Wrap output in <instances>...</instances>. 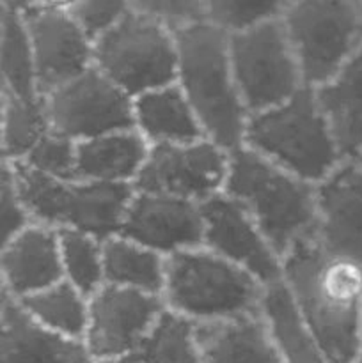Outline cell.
Masks as SVG:
<instances>
[{"mask_svg": "<svg viewBox=\"0 0 362 363\" xmlns=\"http://www.w3.org/2000/svg\"><path fill=\"white\" fill-rule=\"evenodd\" d=\"M290 0H204V18L226 32L245 30L283 16Z\"/></svg>", "mask_w": 362, "mask_h": 363, "instance_id": "f546056e", "label": "cell"}, {"mask_svg": "<svg viewBox=\"0 0 362 363\" xmlns=\"http://www.w3.org/2000/svg\"><path fill=\"white\" fill-rule=\"evenodd\" d=\"M283 280L329 363L362 354V262L336 255L314 238L283 257Z\"/></svg>", "mask_w": 362, "mask_h": 363, "instance_id": "6da1fadb", "label": "cell"}, {"mask_svg": "<svg viewBox=\"0 0 362 363\" xmlns=\"http://www.w3.org/2000/svg\"><path fill=\"white\" fill-rule=\"evenodd\" d=\"M119 234L165 257L202 247L204 220L201 204L172 195L135 191Z\"/></svg>", "mask_w": 362, "mask_h": 363, "instance_id": "9a60e30c", "label": "cell"}, {"mask_svg": "<svg viewBox=\"0 0 362 363\" xmlns=\"http://www.w3.org/2000/svg\"><path fill=\"white\" fill-rule=\"evenodd\" d=\"M355 160H357V162L362 165V152H361V155H358V158H355Z\"/></svg>", "mask_w": 362, "mask_h": 363, "instance_id": "74e56055", "label": "cell"}, {"mask_svg": "<svg viewBox=\"0 0 362 363\" xmlns=\"http://www.w3.org/2000/svg\"><path fill=\"white\" fill-rule=\"evenodd\" d=\"M32 220L57 230H82L102 241L119 234L133 184L59 179L23 162L11 163Z\"/></svg>", "mask_w": 362, "mask_h": 363, "instance_id": "8992f818", "label": "cell"}, {"mask_svg": "<svg viewBox=\"0 0 362 363\" xmlns=\"http://www.w3.org/2000/svg\"><path fill=\"white\" fill-rule=\"evenodd\" d=\"M163 312L165 303L162 296L105 284L89 298L84 342L92 360H105L141 350Z\"/></svg>", "mask_w": 362, "mask_h": 363, "instance_id": "7c38bea8", "label": "cell"}, {"mask_svg": "<svg viewBox=\"0 0 362 363\" xmlns=\"http://www.w3.org/2000/svg\"><path fill=\"white\" fill-rule=\"evenodd\" d=\"M0 268L2 293L14 300H23L64 280L59 230L31 223L2 245Z\"/></svg>", "mask_w": 362, "mask_h": 363, "instance_id": "e0dca14e", "label": "cell"}, {"mask_svg": "<svg viewBox=\"0 0 362 363\" xmlns=\"http://www.w3.org/2000/svg\"><path fill=\"white\" fill-rule=\"evenodd\" d=\"M243 145L316 186L346 160L311 87L251 113Z\"/></svg>", "mask_w": 362, "mask_h": 363, "instance_id": "277c9868", "label": "cell"}, {"mask_svg": "<svg viewBox=\"0 0 362 363\" xmlns=\"http://www.w3.org/2000/svg\"><path fill=\"white\" fill-rule=\"evenodd\" d=\"M133 117L135 130L149 145L190 144L206 138L194 106L176 82L133 98Z\"/></svg>", "mask_w": 362, "mask_h": 363, "instance_id": "ffe728a7", "label": "cell"}, {"mask_svg": "<svg viewBox=\"0 0 362 363\" xmlns=\"http://www.w3.org/2000/svg\"><path fill=\"white\" fill-rule=\"evenodd\" d=\"M229 155L209 138L190 144L151 145L133 188L202 204L226 188Z\"/></svg>", "mask_w": 362, "mask_h": 363, "instance_id": "8fae6325", "label": "cell"}, {"mask_svg": "<svg viewBox=\"0 0 362 363\" xmlns=\"http://www.w3.org/2000/svg\"><path fill=\"white\" fill-rule=\"evenodd\" d=\"M94 66L137 98L177 80V45L172 28L128 11L94 38Z\"/></svg>", "mask_w": 362, "mask_h": 363, "instance_id": "52a82bcc", "label": "cell"}, {"mask_svg": "<svg viewBox=\"0 0 362 363\" xmlns=\"http://www.w3.org/2000/svg\"><path fill=\"white\" fill-rule=\"evenodd\" d=\"M314 240L329 252L362 262V165L344 160L318 186Z\"/></svg>", "mask_w": 362, "mask_h": 363, "instance_id": "2e32d148", "label": "cell"}, {"mask_svg": "<svg viewBox=\"0 0 362 363\" xmlns=\"http://www.w3.org/2000/svg\"><path fill=\"white\" fill-rule=\"evenodd\" d=\"M202 363H284L259 311L195 323Z\"/></svg>", "mask_w": 362, "mask_h": 363, "instance_id": "d6986e66", "label": "cell"}, {"mask_svg": "<svg viewBox=\"0 0 362 363\" xmlns=\"http://www.w3.org/2000/svg\"><path fill=\"white\" fill-rule=\"evenodd\" d=\"M0 52H2V92L14 96H41L35 77L34 55L23 14L4 9L0 20Z\"/></svg>", "mask_w": 362, "mask_h": 363, "instance_id": "4316f807", "label": "cell"}, {"mask_svg": "<svg viewBox=\"0 0 362 363\" xmlns=\"http://www.w3.org/2000/svg\"><path fill=\"white\" fill-rule=\"evenodd\" d=\"M50 128L75 142L135 128L133 98L96 66L45 94Z\"/></svg>", "mask_w": 362, "mask_h": 363, "instance_id": "30bf717a", "label": "cell"}, {"mask_svg": "<svg viewBox=\"0 0 362 363\" xmlns=\"http://www.w3.org/2000/svg\"><path fill=\"white\" fill-rule=\"evenodd\" d=\"M201 211L204 220L202 247L247 269L263 286L283 280V257L236 199L222 191L202 202Z\"/></svg>", "mask_w": 362, "mask_h": 363, "instance_id": "4fadbf2b", "label": "cell"}, {"mask_svg": "<svg viewBox=\"0 0 362 363\" xmlns=\"http://www.w3.org/2000/svg\"><path fill=\"white\" fill-rule=\"evenodd\" d=\"M45 94L23 98L2 92V158L23 162L38 142L50 133Z\"/></svg>", "mask_w": 362, "mask_h": 363, "instance_id": "d4e9b609", "label": "cell"}, {"mask_svg": "<svg viewBox=\"0 0 362 363\" xmlns=\"http://www.w3.org/2000/svg\"><path fill=\"white\" fill-rule=\"evenodd\" d=\"M0 223H2V245L34 223L18 190L13 165L7 162L2 163V177H0Z\"/></svg>", "mask_w": 362, "mask_h": 363, "instance_id": "1f68e13d", "label": "cell"}, {"mask_svg": "<svg viewBox=\"0 0 362 363\" xmlns=\"http://www.w3.org/2000/svg\"><path fill=\"white\" fill-rule=\"evenodd\" d=\"M149 149L135 128L112 131L77 144V179L133 184L148 160Z\"/></svg>", "mask_w": 362, "mask_h": 363, "instance_id": "44dd1931", "label": "cell"}, {"mask_svg": "<svg viewBox=\"0 0 362 363\" xmlns=\"http://www.w3.org/2000/svg\"><path fill=\"white\" fill-rule=\"evenodd\" d=\"M64 280L91 298L106 284L103 241L82 230H59Z\"/></svg>", "mask_w": 362, "mask_h": 363, "instance_id": "83f0119b", "label": "cell"}, {"mask_svg": "<svg viewBox=\"0 0 362 363\" xmlns=\"http://www.w3.org/2000/svg\"><path fill=\"white\" fill-rule=\"evenodd\" d=\"M138 353L148 363H202L195 323L167 308L146 337Z\"/></svg>", "mask_w": 362, "mask_h": 363, "instance_id": "f1b7e54d", "label": "cell"}, {"mask_svg": "<svg viewBox=\"0 0 362 363\" xmlns=\"http://www.w3.org/2000/svg\"><path fill=\"white\" fill-rule=\"evenodd\" d=\"M41 94L94 66V38L71 13L35 9L23 14Z\"/></svg>", "mask_w": 362, "mask_h": 363, "instance_id": "5bb4252c", "label": "cell"}, {"mask_svg": "<svg viewBox=\"0 0 362 363\" xmlns=\"http://www.w3.org/2000/svg\"><path fill=\"white\" fill-rule=\"evenodd\" d=\"M259 314L284 363H329L284 280L265 286Z\"/></svg>", "mask_w": 362, "mask_h": 363, "instance_id": "603a6c76", "label": "cell"}, {"mask_svg": "<svg viewBox=\"0 0 362 363\" xmlns=\"http://www.w3.org/2000/svg\"><path fill=\"white\" fill-rule=\"evenodd\" d=\"M131 11L155 18L172 30L206 20L204 0H131Z\"/></svg>", "mask_w": 362, "mask_h": 363, "instance_id": "d6a6232c", "label": "cell"}, {"mask_svg": "<svg viewBox=\"0 0 362 363\" xmlns=\"http://www.w3.org/2000/svg\"><path fill=\"white\" fill-rule=\"evenodd\" d=\"M18 301L28 315L46 328L84 340L89 321V298L67 280H60Z\"/></svg>", "mask_w": 362, "mask_h": 363, "instance_id": "484cf974", "label": "cell"}, {"mask_svg": "<svg viewBox=\"0 0 362 363\" xmlns=\"http://www.w3.org/2000/svg\"><path fill=\"white\" fill-rule=\"evenodd\" d=\"M77 144L64 135L50 131L28 152L23 163L46 176L77 179Z\"/></svg>", "mask_w": 362, "mask_h": 363, "instance_id": "4dcf8cb0", "label": "cell"}, {"mask_svg": "<svg viewBox=\"0 0 362 363\" xmlns=\"http://www.w3.org/2000/svg\"><path fill=\"white\" fill-rule=\"evenodd\" d=\"M4 9L16 11V13L25 14L28 11L35 9V0H2Z\"/></svg>", "mask_w": 362, "mask_h": 363, "instance_id": "d590c367", "label": "cell"}, {"mask_svg": "<svg viewBox=\"0 0 362 363\" xmlns=\"http://www.w3.org/2000/svg\"><path fill=\"white\" fill-rule=\"evenodd\" d=\"M177 80L194 106L206 138L227 151L243 145L251 112L238 91L231 66L229 32L208 20L174 30Z\"/></svg>", "mask_w": 362, "mask_h": 363, "instance_id": "7a4b0ae2", "label": "cell"}, {"mask_svg": "<svg viewBox=\"0 0 362 363\" xmlns=\"http://www.w3.org/2000/svg\"><path fill=\"white\" fill-rule=\"evenodd\" d=\"M263 291L252 273L206 247L167 257L165 308L197 325L259 311Z\"/></svg>", "mask_w": 362, "mask_h": 363, "instance_id": "5b68a950", "label": "cell"}, {"mask_svg": "<svg viewBox=\"0 0 362 363\" xmlns=\"http://www.w3.org/2000/svg\"><path fill=\"white\" fill-rule=\"evenodd\" d=\"M280 20L305 87L329 82L362 45V16L353 0H290Z\"/></svg>", "mask_w": 362, "mask_h": 363, "instance_id": "ba28073f", "label": "cell"}, {"mask_svg": "<svg viewBox=\"0 0 362 363\" xmlns=\"http://www.w3.org/2000/svg\"><path fill=\"white\" fill-rule=\"evenodd\" d=\"M0 363H94L82 339L60 335L27 314L20 301L2 293Z\"/></svg>", "mask_w": 362, "mask_h": 363, "instance_id": "ac0fdd59", "label": "cell"}, {"mask_svg": "<svg viewBox=\"0 0 362 363\" xmlns=\"http://www.w3.org/2000/svg\"><path fill=\"white\" fill-rule=\"evenodd\" d=\"M103 262L110 286L162 296L167 279L165 255L116 234L103 241Z\"/></svg>", "mask_w": 362, "mask_h": 363, "instance_id": "cb8c5ba5", "label": "cell"}, {"mask_svg": "<svg viewBox=\"0 0 362 363\" xmlns=\"http://www.w3.org/2000/svg\"><path fill=\"white\" fill-rule=\"evenodd\" d=\"M128 11H131V0H82L71 14L96 38L119 21Z\"/></svg>", "mask_w": 362, "mask_h": 363, "instance_id": "836d02e7", "label": "cell"}, {"mask_svg": "<svg viewBox=\"0 0 362 363\" xmlns=\"http://www.w3.org/2000/svg\"><path fill=\"white\" fill-rule=\"evenodd\" d=\"M358 363H362V354H361V360H358Z\"/></svg>", "mask_w": 362, "mask_h": 363, "instance_id": "f35d334b", "label": "cell"}, {"mask_svg": "<svg viewBox=\"0 0 362 363\" xmlns=\"http://www.w3.org/2000/svg\"><path fill=\"white\" fill-rule=\"evenodd\" d=\"M314 94L344 158H358L362 152V45L329 82L314 89Z\"/></svg>", "mask_w": 362, "mask_h": 363, "instance_id": "7402d4cb", "label": "cell"}, {"mask_svg": "<svg viewBox=\"0 0 362 363\" xmlns=\"http://www.w3.org/2000/svg\"><path fill=\"white\" fill-rule=\"evenodd\" d=\"M82 0H35V7L50 11H62V13H73Z\"/></svg>", "mask_w": 362, "mask_h": 363, "instance_id": "e575fe53", "label": "cell"}, {"mask_svg": "<svg viewBox=\"0 0 362 363\" xmlns=\"http://www.w3.org/2000/svg\"><path fill=\"white\" fill-rule=\"evenodd\" d=\"M94 363H148V362H146V358L142 357L138 351H135V353L121 354V357L105 358V360H96Z\"/></svg>", "mask_w": 362, "mask_h": 363, "instance_id": "8d00e7d4", "label": "cell"}, {"mask_svg": "<svg viewBox=\"0 0 362 363\" xmlns=\"http://www.w3.org/2000/svg\"><path fill=\"white\" fill-rule=\"evenodd\" d=\"M229 53L238 91L251 113L280 105L305 87L280 18L229 34Z\"/></svg>", "mask_w": 362, "mask_h": 363, "instance_id": "9c48e42d", "label": "cell"}, {"mask_svg": "<svg viewBox=\"0 0 362 363\" xmlns=\"http://www.w3.org/2000/svg\"><path fill=\"white\" fill-rule=\"evenodd\" d=\"M227 195L254 218L280 257L314 236L318 225V188L245 145L229 155Z\"/></svg>", "mask_w": 362, "mask_h": 363, "instance_id": "3957f363", "label": "cell"}]
</instances>
